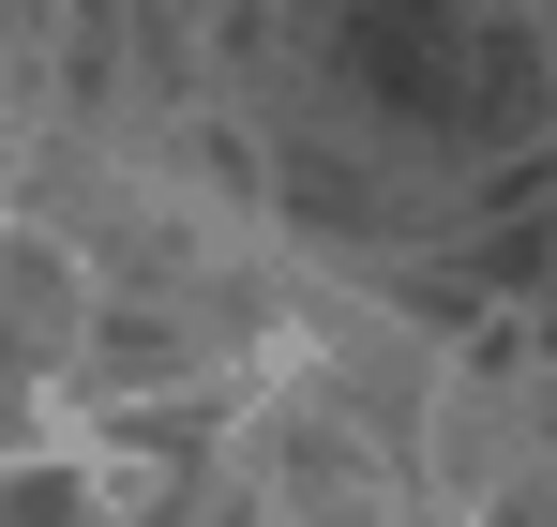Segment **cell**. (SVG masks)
<instances>
[{
    "instance_id": "cell-2",
    "label": "cell",
    "mask_w": 557,
    "mask_h": 527,
    "mask_svg": "<svg viewBox=\"0 0 557 527\" xmlns=\"http://www.w3.org/2000/svg\"><path fill=\"white\" fill-rule=\"evenodd\" d=\"M15 121H30V90H15V76H0V167H15Z\"/></svg>"
},
{
    "instance_id": "cell-3",
    "label": "cell",
    "mask_w": 557,
    "mask_h": 527,
    "mask_svg": "<svg viewBox=\"0 0 557 527\" xmlns=\"http://www.w3.org/2000/svg\"><path fill=\"white\" fill-rule=\"evenodd\" d=\"M151 15H182V30H196V15H211V0H151Z\"/></svg>"
},
{
    "instance_id": "cell-1",
    "label": "cell",
    "mask_w": 557,
    "mask_h": 527,
    "mask_svg": "<svg viewBox=\"0 0 557 527\" xmlns=\"http://www.w3.org/2000/svg\"><path fill=\"white\" fill-rule=\"evenodd\" d=\"M76 317H91V271L46 211L0 196V452L61 422V361H76Z\"/></svg>"
}]
</instances>
